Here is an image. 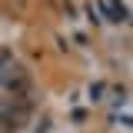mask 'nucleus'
Returning a JSON list of instances; mask_svg holds the SVG:
<instances>
[{
  "instance_id": "nucleus-1",
  "label": "nucleus",
  "mask_w": 133,
  "mask_h": 133,
  "mask_svg": "<svg viewBox=\"0 0 133 133\" xmlns=\"http://www.w3.org/2000/svg\"><path fill=\"white\" fill-rule=\"evenodd\" d=\"M103 7H107V17H110V20H116V23L127 20V3H120V0H103Z\"/></svg>"
},
{
  "instance_id": "nucleus-2",
  "label": "nucleus",
  "mask_w": 133,
  "mask_h": 133,
  "mask_svg": "<svg viewBox=\"0 0 133 133\" xmlns=\"http://www.w3.org/2000/svg\"><path fill=\"white\" fill-rule=\"evenodd\" d=\"M103 93H107V83H93V87H90V100H93V103H100Z\"/></svg>"
}]
</instances>
